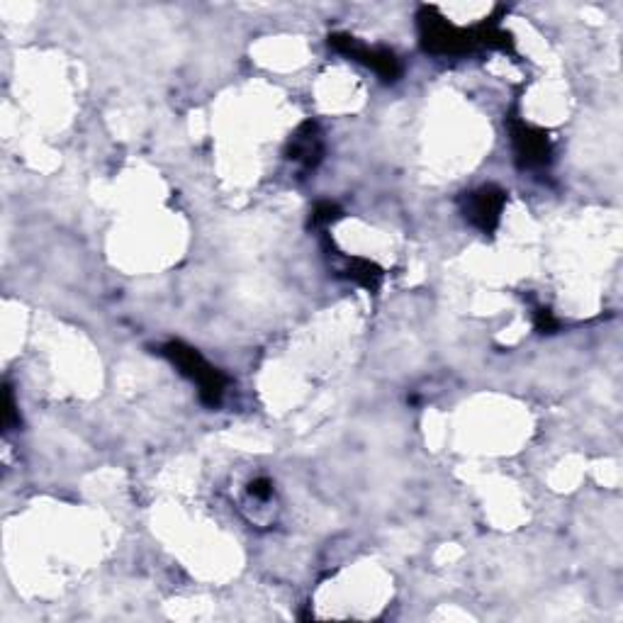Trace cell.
<instances>
[{
	"mask_svg": "<svg viewBox=\"0 0 623 623\" xmlns=\"http://www.w3.org/2000/svg\"><path fill=\"white\" fill-rule=\"evenodd\" d=\"M419 39H422V49L426 54L434 56H465L475 49H502V52H512L514 42L509 32H504L497 25V20H485L470 30H460V27L451 25L439 10L424 5L419 10Z\"/></svg>",
	"mask_w": 623,
	"mask_h": 623,
	"instance_id": "1",
	"label": "cell"
},
{
	"mask_svg": "<svg viewBox=\"0 0 623 623\" xmlns=\"http://www.w3.org/2000/svg\"><path fill=\"white\" fill-rule=\"evenodd\" d=\"M161 356H166L188 380H193L198 385L200 400L207 407H220L224 390H227V378L217 370L215 366L205 361L198 351L185 346L183 341H168L166 346H161Z\"/></svg>",
	"mask_w": 623,
	"mask_h": 623,
	"instance_id": "2",
	"label": "cell"
},
{
	"mask_svg": "<svg viewBox=\"0 0 623 623\" xmlns=\"http://www.w3.org/2000/svg\"><path fill=\"white\" fill-rule=\"evenodd\" d=\"M329 47L334 49V52L349 56V59L358 61V64L373 69L375 74H378L387 83H395L397 78L402 76L400 59H397L395 52H390V49L366 47V44H358L351 35H341V32H334V35H329Z\"/></svg>",
	"mask_w": 623,
	"mask_h": 623,
	"instance_id": "3",
	"label": "cell"
},
{
	"mask_svg": "<svg viewBox=\"0 0 623 623\" xmlns=\"http://www.w3.org/2000/svg\"><path fill=\"white\" fill-rule=\"evenodd\" d=\"M504 205H507V193L502 188L482 185L473 193H465L463 215L482 234H492L499 227V220H502Z\"/></svg>",
	"mask_w": 623,
	"mask_h": 623,
	"instance_id": "4",
	"label": "cell"
},
{
	"mask_svg": "<svg viewBox=\"0 0 623 623\" xmlns=\"http://www.w3.org/2000/svg\"><path fill=\"white\" fill-rule=\"evenodd\" d=\"M509 134H512L514 154L521 168H546L553 159V147L543 129L529 127L526 122L509 120Z\"/></svg>",
	"mask_w": 623,
	"mask_h": 623,
	"instance_id": "5",
	"label": "cell"
},
{
	"mask_svg": "<svg viewBox=\"0 0 623 623\" xmlns=\"http://www.w3.org/2000/svg\"><path fill=\"white\" fill-rule=\"evenodd\" d=\"M324 154V142L322 134H319V127L314 122H305L300 129L295 132V137L290 139L288 144V159L295 161V164H302L307 171L319 166Z\"/></svg>",
	"mask_w": 623,
	"mask_h": 623,
	"instance_id": "6",
	"label": "cell"
},
{
	"mask_svg": "<svg viewBox=\"0 0 623 623\" xmlns=\"http://www.w3.org/2000/svg\"><path fill=\"white\" fill-rule=\"evenodd\" d=\"M344 275L351 280V283L361 285V288L370 290V293L378 290L380 283H383V268L375 266V263L368 261V258H346Z\"/></svg>",
	"mask_w": 623,
	"mask_h": 623,
	"instance_id": "7",
	"label": "cell"
},
{
	"mask_svg": "<svg viewBox=\"0 0 623 623\" xmlns=\"http://www.w3.org/2000/svg\"><path fill=\"white\" fill-rule=\"evenodd\" d=\"M341 217V207L336 205V202H317L312 210V224L314 227H327V224L336 222Z\"/></svg>",
	"mask_w": 623,
	"mask_h": 623,
	"instance_id": "8",
	"label": "cell"
},
{
	"mask_svg": "<svg viewBox=\"0 0 623 623\" xmlns=\"http://www.w3.org/2000/svg\"><path fill=\"white\" fill-rule=\"evenodd\" d=\"M536 329L543 331V334H550V331L558 329V319H555L553 312L546 310V307H538L536 310Z\"/></svg>",
	"mask_w": 623,
	"mask_h": 623,
	"instance_id": "9",
	"label": "cell"
},
{
	"mask_svg": "<svg viewBox=\"0 0 623 623\" xmlns=\"http://www.w3.org/2000/svg\"><path fill=\"white\" fill-rule=\"evenodd\" d=\"M249 492H251V497H256V499H268L273 495L271 480H266V477H258V480H254L249 485Z\"/></svg>",
	"mask_w": 623,
	"mask_h": 623,
	"instance_id": "10",
	"label": "cell"
},
{
	"mask_svg": "<svg viewBox=\"0 0 623 623\" xmlns=\"http://www.w3.org/2000/svg\"><path fill=\"white\" fill-rule=\"evenodd\" d=\"M18 414H15V402H13V392H10V387L5 390V426H15L18 424Z\"/></svg>",
	"mask_w": 623,
	"mask_h": 623,
	"instance_id": "11",
	"label": "cell"
}]
</instances>
